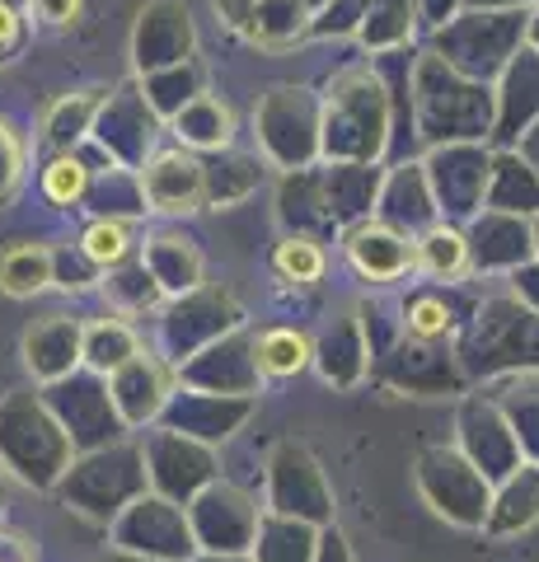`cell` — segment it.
<instances>
[{"instance_id":"6da1fadb","label":"cell","mask_w":539,"mask_h":562,"mask_svg":"<svg viewBox=\"0 0 539 562\" xmlns=\"http://www.w3.org/2000/svg\"><path fill=\"white\" fill-rule=\"evenodd\" d=\"M76 441L61 427V417L52 413L47 394L33 390H10L0 394V469L14 483L33 492H57V483L76 464Z\"/></svg>"},{"instance_id":"7a4b0ae2","label":"cell","mask_w":539,"mask_h":562,"mask_svg":"<svg viewBox=\"0 0 539 562\" xmlns=\"http://www.w3.org/2000/svg\"><path fill=\"white\" fill-rule=\"evenodd\" d=\"M150 492L146 479V450H142V436H123L113 446H99V450H80L71 473L57 483V497L66 512H76L80 520L90 525H109L127 512V506Z\"/></svg>"},{"instance_id":"3957f363","label":"cell","mask_w":539,"mask_h":562,"mask_svg":"<svg viewBox=\"0 0 539 562\" xmlns=\"http://www.w3.org/2000/svg\"><path fill=\"white\" fill-rule=\"evenodd\" d=\"M245 305L221 286H198L188 295H173L165 310L155 314V351H165L173 366H183L188 357H198L202 347H212L225 333L245 328Z\"/></svg>"},{"instance_id":"277c9868","label":"cell","mask_w":539,"mask_h":562,"mask_svg":"<svg viewBox=\"0 0 539 562\" xmlns=\"http://www.w3.org/2000/svg\"><path fill=\"white\" fill-rule=\"evenodd\" d=\"M263 506L277 516H295L310 525H334V487H328L319 460L301 441H277L258 469Z\"/></svg>"},{"instance_id":"5b68a950","label":"cell","mask_w":539,"mask_h":562,"mask_svg":"<svg viewBox=\"0 0 539 562\" xmlns=\"http://www.w3.org/2000/svg\"><path fill=\"white\" fill-rule=\"evenodd\" d=\"M263 512V492L225 479V473L188 502V520H193V539L202 553H249Z\"/></svg>"},{"instance_id":"8992f818","label":"cell","mask_w":539,"mask_h":562,"mask_svg":"<svg viewBox=\"0 0 539 562\" xmlns=\"http://www.w3.org/2000/svg\"><path fill=\"white\" fill-rule=\"evenodd\" d=\"M142 450H146V479H150V492L160 497H173V502H193L206 483L221 479V450L198 441V436H183L155 422V427L142 431Z\"/></svg>"},{"instance_id":"52a82bcc","label":"cell","mask_w":539,"mask_h":562,"mask_svg":"<svg viewBox=\"0 0 539 562\" xmlns=\"http://www.w3.org/2000/svg\"><path fill=\"white\" fill-rule=\"evenodd\" d=\"M109 549L165 558V562H188L198 553L188 506L173 502V497H160V492H142V497L109 525Z\"/></svg>"},{"instance_id":"ba28073f","label":"cell","mask_w":539,"mask_h":562,"mask_svg":"<svg viewBox=\"0 0 539 562\" xmlns=\"http://www.w3.org/2000/svg\"><path fill=\"white\" fill-rule=\"evenodd\" d=\"M43 394L52 403V413L61 417V427L71 431L76 450H99V446H113V441H123V436H132L123 427V417H117V408H113L109 380L94 375V371L66 375L57 384H47Z\"/></svg>"},{"instance_id":"9c48e42d","label":"cell","mask_w":539,"mask_h":562,"mask_svg":"<svg viewBox=\"0 0 539 562\" xmlns=\"http://www.w3.org/2000/svg\"><path fill=\"white\" fill-rule=\"evenodd\" d=\"M109 394H113V408L123 417V427L132 436H142L146 427H155L165 417L173 394H179V366L165 351H155V342H146L123 371L109 375Z\"/></svg>"},{"instance_id":"30bf717a","label":"cell","mask_w":539,"mask_h":562,"mask_svg":"<svg viewBox=\"0 0 539 562\" xmlns=\"http://www.w3.org/2000/svg\"><path fill=\"white\" fill-rule=\"evenodd\" d=\"M179 384L193 390H212V394H239V398H258L263 394V371L254 361V328H235L216 338L212 347H202L198 357H188L179 366Z\"/></svg>"},{"instance_id":"8fae6325","label":"cell","mask_w":539,"mask_h":562,"mask_svg":"<svg viewBox=\"0 0 539 562\" xmlns=\"http://www.w3.org/2000/svg\"><path fill=\"white\" fill-rule=\"evenodd\" d=\"M136 183H142L146 211H155V216H193V211H206V165L188 146L146 155V165L136 169Z\"/></svg>"},{"instance_id":"7c38bea8","label":"cell","mask_w":539,"mask_h":562,"mask_svg":"<svg viewBox=\"0 0 539 562\" xmlns=\"http://www.w3.org/2000/svg\"><path fill=\"white\" fill-rule=\"evenodd\" d=\"M20 361L38 390L85 371V319L61 314V310L38 314V319L20 333Z\"/></svg>"},{"instance_id":"4fadbf2b","label":"cell","mask_w":539,"mask_h":562,"mask_svg":"<svg viewBox=\"0 0 539 562\" xmlns=\"http://www.w3.org/2000/svg\"><path fill=\"white\" fill-rule=\"evenodd\" d=\"M258 408V398H239V394H212V390H193V384H179V394L165 408V427L198 436L206 446H225L231 436H239L249 427V417Z\"/></svg>"},{"instance_id":"5bb4252c","label":"cell","mask_w":539,"mask_h":562,"mask_svg":"<svg viewBox=\"0 0 539 562\" xmlns=\"http://www.w3.org/2000/svg\"><path fill=\"white\" fill-rule=\"evenodd\" d=\"M343 258L361 281L385 286V281H404L413 272V239L394 231L390 221H357L343 235Z\"/></svg>"},{"instance_id":"9a60e30c","label":"cell","mask_w":539,"mask_h":562,"mask_svg":"<svg viewBox=\"0 0 539 562\" xmlns=\"http://www.w3.org/2000/svg\"><path fill=\"white\" fill-rule=\"evenodd\" d=\"M371 366V342H367V324L352 314H338L315 333V371L324 384L334 390H352Z\"/></svg>"},{"instance_id":"2e32d148","label":"cell","mask_w":539,"mask_h":562,"mask_svg":"<svg viewBox=\"0 0 539 562\" xmlns=\"http://www.w3.org/2000/svg\"><path fill=\"white\" fill-rule=\"evenodd\" d=\"M142 262L150 268V277L165 286V295L173 301V295H188L206 286V258L202 249L188 235L179 231H160V235H146L142 244Z\"/></svg>"},{"instance_id":"e0dca14e","label":"cell","mask_w":539,"mask_h":562,"mask_svg":"<svg viewBox=\"0 0 539 562\" xmlns=\"http://www.w3.org/2000/svg\"><path fill=\"white\" fill-rule=\"evenodd\" d=\"M142 347H146V333L136 328V319H127V314L109 310V314H99V319H85V371L109 380L113 371H123Z\"/></svg>"},{"instance_id":"ac0fdd59","label":"cell","mask_w":539,"mask_h":562,"mask_svg":"<svg viewBox=\"0 0 539 562\" xmlns=\"http://www.w3.org/2000/svg\"><path fill=\"white\" fill-rule=\"evenodd\" d=\"M254 361L263 380H295L315 371V333L295 324H268L254 328Z\"/></svg>"},{"instance_id":"d6986e66","label":"cell","mask_w":539,"mask_h":562,"mask_svg":"<svg viewBox=\"0 0 539 562\" xmlns=\"http://www.w3.org/2000/svg\"><path fill=\"white\" fill-rule=\"evenodd\" d=\"M319 535H324V525L263 512V525H258V539H254V549H249V562H315Z\"/></svg>"},{"instance_id":"ffe728a7","label":"cell","mask_w":539,"mask_h":562,"mask_svg":"<svg viewBox=\"0 0 539 562\" xmlns=\"http://www.w3.org/2000/svg\"><path fill=\"white\" fill-rule=\"evenodd\" d=\"M103 301H109L113 314H127V319H146V314H160L165 310V286L150 277V268L142 258H132L123 262V268H113V272H103Z\"/></svg>"},{"instance_id":"44dd1931","label":"cell","mask_w":539,"mask_h":562,"mask_svg":"<svg viewBox=\"0 0 539 562\" xmlns=\"http://www.w3.org/2000/svg\"><path fill=\"white\" fill-rule=\"evenodd\" d=\"M52 286V249L47 244H5L0 249V295L10 301H33Z\"/></svg>"},{"instance_id":"7402d4cb","label":"cell","mask_w":539,"mask_h":562,"mask_svg":"<svg viewBox=\"0 0 539 562\" xmlns=\"http://www.w3.org/2000/svg\"><path fill=\"white\" fill-rule=\"evenodd\" d=\"M413 272L431 281H456L469 272V239L456 225H431L413 239Z\"/></svg>"},{"instance_id":"603a6c76","label":"cell","mask_w":539,"mask_h":562,"mask_svg":"<svg viewBox=\"0 0 539 562\" xmlns=\"http://www.w3.org/2000/svg\"><path fill=\"white\" fill-rule=\"evenodd\" d=\"M272 277L277 281H287V286L295 291H310V286H319L324 272H328V254H324V239L319 235H282L272 244Z\"/></svg>"},{"instance_id":"cb8c5ba5","label":"cell","mask_w":539,"mask_h":562,"mask_svg":"<svg viewBox=\"0 0 539 562\" xmlns=\"http://www.w3.org/2000/svg\"><path fill=\"white\" fill-rule=\"evenodd\" d=\"M231 109H221L216 99H188L179 113H173V136L183 140L188 150H225L231 146Z\"/></svg>"},{"instance_id":"d4e9b609","label":"cell","mask_w":539,"mask_h":562,"mask_svg":"<svg viewBox=\"0 0 539 562\" xmlns=\"http://www.w3.org/2000/svg\"><path fill=\"white\" fill-rule=\"evenodd\" d=\"M103 103L94 94H71V99H57L52 109L43 113V140L52 150H76L85 136L94 132Z\"/></svg>"},{"instance_id":"484cf974","label":"cell","mask_w":539,"mask_h":562,"mask_svg":"<svg viewBox=\"0 0 539 562\" xmlns=\"http://www.w3.org/2000/svg\"><path fill=\"white\" fill-rule=\"evenodd\" d=\"M80 249L90 254L103 272L132 262L136 258V225H132V216H94L80 231Z\"/></svg>"},{"instance_id":"4316f807","label":"cell","mask_w":539,"mask_h":562,"mask_svg":"<svg viewBox=\"0 0 539 562\" xmlns=\"http://www.w3.org/2000/svg\"><path fill=\"white\" fill-rule=\"evenodd\" d=\"M94 188V169L80 160L76 150H57L43 169V198L52 206H80Z\"/></svg>"},{"instance_id":"83f0119b","label":"cell","mask_w":539,"mask_h":562,"mask_svg":"<svg viewBox=\"0 0 539 562\" xmlns=\"http://www.w3.org/2000/svg\"><path fill=\"white\" fill-rule=\"evenodd\" d=\"M404 333L413 342H441L456 333V314H450L441 295H413L404 310Z\"/></svg>"},{"instance_id":"f1b7e54d","label":"cell","mask_w":539,"mask_h":562,"mask_svg":"<svg viewBox=\"0 0 539 562\" xmlns=\"http://www.w3.org/2000/svg\"><path fill=\"white\" fill-rule=\"evenodd\" d=\"M52 286H57V291H71V295L94 291V286H103V268L80 249V244H76V254L52 249Z\"/></svg>"},{"instance_id":"f546056e","label":"cell","mask_w":539,"mask_h":562,"mask_svg":"<svg viewBox=\"0 0 539 562\" xmlns=\"http://www.w3.org/2000/svg\"><path fill=\"white\" fill-rule=\"evenodd\" d=\"M20 173H24V150H20V140H14V132L0 122V206L14 198Z\"/></svg>"},{"instance_id":"4dcf8cb0","label":"cell","mask_w":539,"mask_h":562,"mask_svg":"<svg viewBox=\"0 0 539 562\" xmlns=\"http://www.w3.org/2000/svg\"><path fill=\"white\" fill-rule=\"evenodd\" d=\"M0 562H38V543L0 525Z\"/></svg>"},{"instance_id":"1f68e13d","label":"cell","mask_w":539,"mask_h":562,"mask_svg":"<svg viewBox=\"0 0 539 562\" xmlns=\"http://www.w3.org/2000/svg\"><path fill=\"white\" fill-rule=\"evenodd\" d=\"M33 10H38V20L57 24V29L80 20V0H33Z\"/></svg>"},{"instance_id":"d6a6232c","label":"cell","mask_w":539,"mask_h":562,"mask_svg":"<svg viewBox=\"0 0 539 562\" xmlns=\"http://www.w3.org/2000/svg\"><path fill=\"white\" fill-rule=\"evenodd\" d=\"M315 562H352V553H347V539L334 530V525H324V535H319V553Z\"/></svg>"},{"instance_id":"836d02e7","label":"cell","mask_w":539,"mask_h":562,"mask_svg":"<svg viewBox=\"0 0 539 562\" xmlns=\"http://www.w3.org/2000/svg\"><path fill=\"white\" fill-rule=\"evenodd\" d=\"M14 43H20V14L10 5H0V52H10Z\"/></svg>"},{"instance_id":"e575fe53","label":"cell","mask_w":539,"mask_h":562,"mask_svg":"<svg viewBox=\"0 0 539 562\" xmlns=\"http://www.w3.org/2000/svg\"><path fill=\"white\" fill-rule=\"evenodd\" d=\"M103 562H165V558H146V553H127V549H109Z\"/></svg>"},{"instance_id":"d590c367","label":"cell","mask_w":539,"mask_h":562,"mask_svg":"<svg viewBox=\"0 0 539 562\" xmlns=\"http://www.w3.org/2000/svg\"><path fill=\"white\" fill-rule=\"evenodd\" d=\"M188 562H249V553H202V549H198Z\"/></svg>"},{"instance_id":"8d00e7d4","label":"cell","mask_w":539,"mask_h":562,"mask_svg":"<svg viewBox=\"0 0 539 562\" xmlns=\"http://www.w3.org/2000/svg\"><path fill=\"white\" fill-rule=\"evenodd\" d=\"M10 483H14V479H10L5 469H0V525H5V512H10Z\"/></svg>"}]
</instances>
